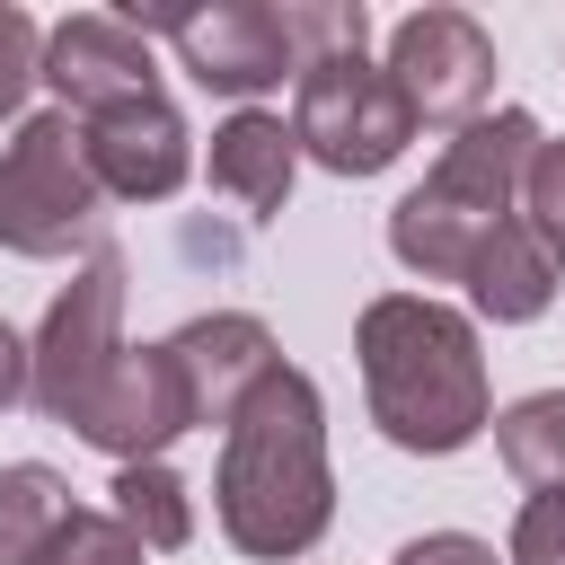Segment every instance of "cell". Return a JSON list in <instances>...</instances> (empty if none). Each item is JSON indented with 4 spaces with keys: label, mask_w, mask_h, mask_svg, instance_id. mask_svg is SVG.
<instances>
[{
    "label": "cell",
    "mask_w": 565,
    "mask_h": 565,
    "mask_svg": "<svg viewBox=\"0 0 565 565\" xmlns=\"http://www.w3.org/2000/svg\"><path fill=\"white\" fill-rule=\"evenodd\" d=\"M388 565H494V547L468 539V530H424V539H406Z\"/></svg>",
    "instance_id": "cell-23"
},
{
    "label": "cell",
    "mask_w": 565,
    "mask_h": 565,
    "mask_svg": "<svg viewBox=\"0 0 565 565\" xmlns=\"http://www.w3.org/2000/svg\"><path fill=\"white\" fill-rule=\"evenodd\" d=\"M44 565H150V556H141V539L115 512H71L62 539L44 547Z\"/></svg>",
    "instance_id": "cell-19"
},
{
    "label": "cell",
    "mask_w": 565,
    "mask_h": 565,
    "mask_svg": "<svg viewBox=\"0 0 565 565\" xmlns=\"http://www.w3.org/2000/svg\"><path fill=\"white\" fill-rule=\"evenodd\" d=\"M97 221H106V185L88 177L79 124L62 106L53 115H26L0 141V247L53 265L71 247H97Z\"/></svg>",
    "instance_id": "cell-4"
},
{
    "label": "cell",
    "mask_w": 565,
    "mask_h": 565,
    "mask_svg": "<svg viewBox=\"0 0 565 565\" xmlns=\"http://www.w3.org/2000/svg\"><path fill=\"white\" fill-rule=\"evenodd\" d=\"M79 150H88V177L115 194V203H168L194 168V132L185 115L150 88V97H124L106 115L79 124Z\"/></svg>",
    "instance_id": "cell-10"
},
{
    "label": "cell",
    "mask_w": 565,
    "mask_h": 565,
    "mask_svg": "<svg viewBox=\"0 0 565 565\" xmlns=\"http://www.w3.org/2000/svg\"><path fill=\"white\" fill-rule=\"evenodd\" d=\"M494 450L530 494H565V388H539L494 415Z\"/></svg>",
    "instance_id": "cell-17"
},
{
    "label": "cell",
    "mask_w": 565,
    "mask_h": 565,
    "mask_svg": "<svg viewBox=\"0 0 565 565\" xmlns=\"http://www.w3.org/2000/svg\"><path fill=\"white\" fill-rule=\"evenodd\" d=\"M212 512L221 539L256 565L309 556L335 521V468H327V397L309 371H274L221 433V468H212Z\"/></svg>",
    "instance_id": "cell-1"
},
{
    "label": "cell",
    "mask_w": 565,
    "mask_h": 565,
    "mask_svg": "<svg viewBox=\"0 0 565 565\" xmlns=\"http://www.w3.org/2000/svg\"><path fill=\"white\" fill-rule=\"evenodd\" d=\"M291 141H300L327 177H380V168L406 159L415 106L397 97L388 62L344 53V62H318V71L291 79Z\"/></svg>",
    "instance_id": "cell-5"
},
{
    "label": "cell",
    "mask_w": 565,
    "mask_h": 565,
    "mask_svg": "<svg viewBox=\"0 0 565 565\" xmlns=\"http://www.w3.org/2000/svg\"><path fill=\"white\" fill-rule=\"evenodd\" d=\"M44 88L62 97L71 124H88V115H106V106H124V97H150V88H159L150 35H141L132 18H115V9H79V18H62V26L44 35Z\"/></svg>",
    "instance_id": "cell-11"
},
{
    "label": "cell",
    "mask_w": 565,
    "mask_h": 565,
    "mask_svg": "<svg viewBox=\"0 0 565 565\" xmlns=\"http://www.w3.org/2000/svg\"><path fill=\"white\" fill-rule=\"evenodd\" d=\"M353 362H362L371 424L397 450H415V459H450V450H468L494 424L477 318H459L433 291H380L353 318Z\"/></svg>",
    "instance_id": "cell-2"
},
{
    "label": "cell",
    "mask_w": 565,
    "mask_h": 565,
    "mask_svg": "<svg viewBox=\"0 0 565 565\" xmlns=\"http://www.w3.org/2000/svg\"><path fill=\"white\" fill-rule=\"evenodd\" d=\"M71 433H79L88 450H106L115 468L159 459L177 433H194V406H185V371H177V353H168V344H124L115 371L97 380V397L71 415Z\"/></svg>",
    "instance_id": "cell-9"
},
{
    "label": "cell",
    "mask_w": 565,
    "mask_h": 565,
    "mask_svg": "<svg viewBox=\"0 0 565 565\" xmlns=\"http://www.w3.org/2000/svg\"><path fill=\"white\" fill-rule=\"evenodd\" d=\"M521 221L565 256V141H539L521 168Z\"/></svg>",
    "instance_id": "cell-21"
},
{
    "label": "cell",
    "mask_w": 565,
    "mask_h": 565,
    "mask_svg": "<svg viewBox=\"0 0 565 565\" xmlns=\"http://www.w3.org/2000/svg\"><path fill=\"white\" fill-rule=\"evenodd\" d=\"M388 79L397 97L415 106V124H477L486 97H494V35L468 18V9H406L388 26Z\"/></svg>",
    "instance_id": "cell-7"
},
{
    "label": "cell",
    "mask_w": 565,
    "mask_h": 565,
    "mask_svg": "<svg viewBox=\"0 0 565 565\" xmlns=\"http://www.w3.org/2000/svg\"><path fill=\"white\" fill-rule=\"evenodd\" d=\"M291 168H300V141H291V124L265 115V106H238V115L212 132V194H230L247 221H274V212H282Z\"/></svg>",
    "instance_id": "cell-14"
},
{
    "label": "cell",
    "mask_w": 565,
    "mask_h": 565,
    "mask_svg": "<svg viewBox=\"0 0 565 565\" xmlns=\"http://www.w3.org/2000/svg\"><path fill=\"white\" fill-rule=\"evenodd\" d=\"M9 406H26V344H18V327L0 318V415Z\"/></svg>",
    "instance_id": "cell-24"
},
{
    "label": "cell",
    "mask_w": 565,
    "mask_h": 565,
    "mask_svg": "<svg viewBox=\"0 0 565 565\" xmlns=\"http://www.w3.org/2000/svg\"><path fill=\"white\" fill-rule=\"evenodd\" d=\"M274 18H282V44H291V79L371 44V9L362 0H282Z\"/></svg>",
    "instance_id": "cell-18"
},
{
    "label": "cell",
    "mask_w": 565,
    "mask_h": 565,
    "mask_svg": "<svg viewBox=\"0 0 565 565\" xmlns=\"http://www.w3.org/2000/svg\"><path fill=\"white\" fill-rule=\"evenodd\" d=\"M115 521L141 539V556H177L185 539H194V494H185V477L168 468V459H132V468H115Z\"/></svg>",
    "instance_id": "cell-16"
},
{
    "label": "cell",
    "mask_w": 565,
    "mask_h": 565,
    "mask_svg": "<svg viewBox=\"0 0 565 565\" xmlns=\"http://www.w3.org/2000/svg\"><path fill=\"white\" fill-rule=\"evenodd\" d=\"M168 353H177V371H185V406H194V424H221V433H230V415H238V406L282 371L274 327H265V318H247V309L185 318V327L168 335Z\"/></svg>",
    "instance_id": "cell-12"
},
{
    "label": "cell",
    "mask_w": 565,
    "mask_h": 565,
    "mask_svg": "<svg viewBox=\"0 0 565 565\" xmlns=\"http://www.w3.org/2000/svg\"><path fill=\"white\" fill-rule=\"evenodd\" d=\"M503 556H512V565H565V494H530Z\"/></svg>",
    "instance_id": "cell-22"
},
{
    "label": "cell",
    "mask_w": 565,
    "mask_h": 565,
    "mask_svg": "<svg viewBox=\"0 0 565 565\" xmlns=\"http://www.w3.org/2000/svg\"><path fill=\"white\" fill-rule=\"evenodd\" d=\"M539 141H547V132H539V115H521V106H494V115L459 124V132L441 141L433 177H424L415 194H397V212H388V256H397L406 274H424V282H468L477 247L521 212V168H530Z\"/></svg>",
    "instance_id": "cell-3"
},
{
    "label": "cell",
    "mask_w": 565,
    "mask_h": 565,
    "mask_svg": "<svg viewBox=\"0 0 565 565\" xmlns=\"http://www.w3.org/2000/svg\"><path fill=\"white\" fill-rule=\"evenodd\" d=\"M115 353H124V247H88V265L53 291V309L26 344V406L71 424L97 397V380L115 371Z\"/></svg>",
    "instance_id": "cell-6"
},
{
    "label": "cell",
    "mask_w": 565,
    "mask_h": 565,
    "mask_svg": "<svg viewBox=\"0 0 565 565\" xmlns=\"http://www.w3.org/2000/svg\"><path fill=\"white\" fill-rule=\"evenodd\" d=\"M556 282H565V256L512 212V221L477 247V265H468V309L494 318V327H530V318H547Z\"/></svg>",
    "instance_id": "cell-13"
},
{
    "label": "cell",
    "mask_w": 565,
    "mask_h": 565,
    "mask_svg": "<svg viewBox=\"0 0 565 565\" xmlns=\"http://www.w3.org/2000/svg\"><path fill=\"white\" fill-rule=\"evenodd\" d=\"M132 18L141 35H168L177 62L212 88V97H265L282 88L291 71V44H282V18L274 0H212V9H115Z\"/></svg>",
    "instance_id": "cell-8"
},
{
    "label": "cell",
    "mask_w": 565,
    "mask_h": 565,
    "mask_svg": "<svg viewBox=\"0 0 565 565\" xmlns=\"http://www.w3.org/2000/svg\"><path fill=\"white\" fill-rule=\"evenodd\" d=\"M71 512H79V503H71L62 468L9 459V468H0V565H44V547L62 539Z\"/></svg>",
    "instance_id": "cell-15"
},
{
    "label": "cell",
    "mask_w": 565,
    "mask_h": 565,
    "mask_svg": "<svg viewBox=\"0 0 565 565\" xmlns=\"http://www.w3.org/2000/svg\"><path fill=\"white\" fill-rule=\"evenodd\" d=\"M35 79H44V26L18 0H0V115H18Z\"/></svg>",
    "instance_id": "cell-20"
}]
</instances>
